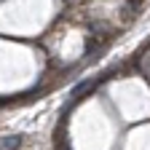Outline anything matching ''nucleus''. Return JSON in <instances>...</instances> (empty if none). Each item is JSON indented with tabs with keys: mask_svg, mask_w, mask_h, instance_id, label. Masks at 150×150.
Listing matches in <instances>:
<instances>
[{
	"mask_svg": "<svg viewBox=\"0 0 150 150\" xmlns=\"http://www.w3.org/2000/svg\"><path fill=\"white\" fill-rule=\"evenodd\" d=\"M22 142H24L22 134H13V137H6V139H3V147H6V150H19V147H22Z\"/></svg>",
	"mask_w": 150,
	"mask_h": 150,
	"instance_id": "1",
	"label": "nucleus"
},
{
	"mask_svg": "<svg viewBox=\"0 0 150 150\" xmlns=\"http://www.w3.org/2000/svg\"><path fill=\"white\" fill-rule=\"evenodd\" d=\"M91 86H94V81H81L78 86L72 88V99H81V97H83V94H86V91H88Z\"/></svg>",
	"mask_w": 150,
	"mask_h": 150,
	"instance_id": "2",
	"label": "nucleus"
}]
</instances>
